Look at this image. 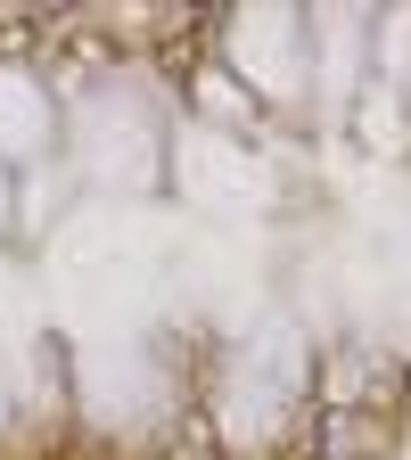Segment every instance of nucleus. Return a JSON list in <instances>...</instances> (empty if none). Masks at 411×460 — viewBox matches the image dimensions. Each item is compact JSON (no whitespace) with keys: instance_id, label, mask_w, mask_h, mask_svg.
Masks as SVG:
<instances>
[]
</instances>
